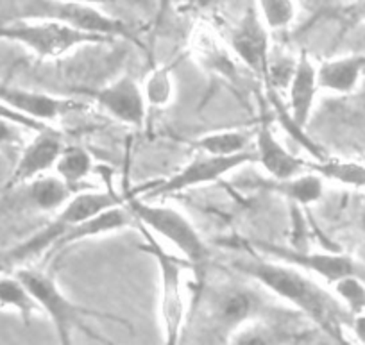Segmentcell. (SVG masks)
I'll return each instance as SVG.
<instances>
[{
    "label": "cell",
    "mask_w": 365,
    "mask_h": 345,
    "mask_svg": "<svg viewBox=\"0 0 365 345\" xmlns=\"http://www.w3.org/2000/svg\"><path fill=\"white\" fill-rule=\"evenodd\" d=\"M149 108H165L174 97V76L170 65L154 66L142 84Z\"/></svg>",
    "instance_id": "23"
},
{
    "label": "cell",
    "mask_w": 365,
    "mask_h": 345,
    "mask_svg": "<svg viewBox=\"0 0 365 345\" xmlns=\"http://www.w3.org/2000/svg\"><path fill=\"white\" fill-rule=\"evenodd\" d=\"M0 101H4L13 111L41 125H52L59 118L83 108L77 98L59 97L45 91L0 83Z\"/></svg>",
    "instance_id": "13"
},
{
    "label": "cell",
    "mask_w": 365,
    "mask_h": 345,
    "mask_svg": "<svg viewBox=\"0 0 365 345\" xmlns=\"http://www.w3.org/2000/svg\"><path fill=\"white\" fill-rule=\"evenodd\" d=\"M0 118H9V120H15V122H19L20 125H24V128H27V129H29L31 133H34V131H40L41 128H45V125L38 124V122H33V120H29V118L22 117V115H19V113H16V111H13V109L9 108V105L6 104L4 101H0Z\"/></svg>",
    "instance_id": "29"
},
{
    "label": "cell",
    "mask_w": 365,
    "mask_h": 345,
    "mask_svg": "<svg viewBox=\"0 0 365 345\" xmlns=\"http://www.w3.org/2000/svg\"><path fill=\"white\" fill-rule=\"evenodd\" d=\"M349 329L353 331L358 341L365 344V311L353 315V319H351V324H349Z\"/></svg>",
    "instance_id": "30"
},
{
    "label": "cell",
    "mask_w": 365,
    "mask_h": 345,
    "mask_svg": "<svg viewBox=\"0 0 365 345\" xmlns=\"http://www.w3.org/2000/svg\"><path fill=\"white\" fill-rule=\"evenodd\" d=\"M125 207L135 218L136 225L149 229L154 237L167 240L182 258L190 263L192 270L201 276L212 265V249L197 231L194 222L175 207L153 202L145 197L135 195L131 188L120 193ZM135 225V227H136Z\"/></svg>",
    "instance_id": "4"
},
{
    "label": "cell",
    "mask_w": 365,
    "mask_h": 345,
    "mask_svg": "<svg viewBox=\"0 0 365 345\" xmlns=\"http://www.w3.org/2000/svg\"><path fill=\"white\" fill-rule=\"evenodd\" d=\"M252 150H255L256 163L262 165L269 177H292V175L303 174L308 170L307 160L290 153L278 138L265 104H263V98L262 117L252 131Z\"/></svg>",
    "instance_id": "14"
},
{
    "label": "cell",
    "mask_w": 365,
    "mask_h": 345,
    "mask_svg": "<svg viewBox=\"0 0 365 345\" xmlns=\"http://www.w3.org/2000/svg\"><path fill=\"white\" fill-rule=\"evenodd\" d=\"M317 68L321 90L340 95L353 93L360 81L365 77V54H351L328 59V61L321 63Z\"/></svg>",
    "instance_id": "17"
},
{
    "label": "cell",
    "mask_w": 365,
    "mask_h": 345,
    "mask_svg": "<svg viewBox=\"0 0 365 345\" xmlns=\"http://www.w3.org/2000/svg\"><path fill=\"white\" fill-rule=\"evenodd\" d=\"M181 8L194 15H208V13L215 11L222 0H178Z\"/></svg>",
    "instance_id": "27"
},
{
    "label": "cell",
    "mask_w": 365,
    "mask_h": 345,
    "mask_svg": "<svg viewBox=\"0 0 365 345\" xmlns=\"http://www.w3.org/2000/svg\"><path fill=\"white\" fill-rule=\"evenodd\" d=\"M231 269L249 277L274 297L289 302L299 315L307 316L326 336L335 341H346V327H349V309L333 292L326 290L310 274L279 259L256 252L235 259Z\"/></svg>",
    "instance_id": "2"
},
{
    "label": "cell",
    "mask_w": 365,
    "mask_h": 345,
    "mask_svg": "<svg viewBox=\"0 0 365 345\" xmlns=\"http://www.w3.org/2000/svg\"><path fill=\"white\" fill-rule=\"evenodd\" d=\"M256 190L274 193L289 200L294 206H312L324 195V179L315 172L307 170L292 177H256L252 181Z\"/></svg>",
    "instance_id": "16"
},
{
    "label": "cell",
    "mask_w": 365,
    "mask_h": 345,
    "mask_svg": "<svg viewBox=\"0 0 365 345\" xmlns=\"http://www.w3.org/2000/svg\"><path fill=\"white\" fill-rule=\"evenodd\" d=\"M270 31H283L296 20L297 6L294 0H252Z\"/></svg>",
    "instance_id": "24"
},
{
    "label": "cell",
    "mask_w": 365,
    "mask_h": 345,
    "mask_svg": "<svg viewBox=\"0 0 365 345\" xmlns=\"http://www.w3.org/2000/svg\"><path fill=\"white\" fill-rule=\"evenodd\" d=\"M251 249L269 256V258L297 267L303 272L319 277L328 284H335L344 277H360L365 281L364 267L354 262V258L342 254V252L301 251V249H289L278 244H267V242L251 244Z\"/></svg>",
    "instance_id": "9"
},
{
    "label": "cell",
    "mask_w": 365,
    "mask_h": 345,
    "mask_svg": "<svg viewBox=\"0 0 365 345\" xmlns=\"http://www.w3.org/2000/svg\"><path fill=\"white\" fill-rule=\"evenodd\" d=\"M308 170L321 175L324 181L339 182L353 188H365V165L358 161L335 160V158H321V160L307 161Z\"/></svg>",
    "instance_id": "21"
},
{
    "label": "cell",
    "mask_w": 365,
    "mask_h": 345,
    "mask_svg": "<svg viewBox=\"0 0 365 345\" xmlns=\"http://www.w3.org/2000/svg\"><path fill=\"white\" fill-rule=\"evenodd\" d=\"M63 147H65V138L54 125H45L40 131H34L33 138L24 143L20 149L4 190L26 185V182L43 177L48 172L54 170V165Z\"/></svg>",
    "instance_id": "12"
},
{
    "label": "cell",
    "mask_w": 365,
    "mask_h": 345,
    "mask_svg": "<svg viewBox=\"0 0 365 345\" xmlns=\"http://www.w3.org/2000/svg\"><path fill=\"white\" fill-rule=\"evenodd\" d=\"M15 274L22 279L27 290L31 292L34 302L38 304V309L48 316L61 344H72L76 331H83L90 336L99 338V334L91 333L90 327H88V319H96L97 316V319H104L108 322L124 324V326L128 324V320L120 319L113 313L110 315V313L97 311V309H90L86 306L77 304L76 301H72L65 294V290L59 287L58 281L51 274L43 272V270L22 265L16 267Z\"/></svg>",
    "instance_id": "5"
},
{
    "label": "cell",
    "mask_w": 365,
    "mask_h": 345,
    "mask_svg": "<svg viewBox=\"0 0 365 345\" xmlns=\"http://www.w3.org/2000/svg\"><path fill=\"white\" fill-rule=\"evenodd\" d=\"M360 227H361V231L365 233V207H364V211H361V215H360Z\"/></svg>",
    "instance_id": "32"
},
{
    "label": "cell",
    "mask_w": 365,
    "mask_h": 345,
    "mask_svg": "<svg viewBox=\"0 0 365 345\" xmlns=\"http://www.w3.org/2000/svg\"><path fill=\"white\" fill-rule=\"evenodd\" d=\"M235 272L212 279L208 269L197 276L181 341L187 344H233L235 336L249 324L269 316L262 287Z\"/></svg>",
    "instance_id": "1"
},
{
    "label": "cell",
    "mask_w": 365,
    "mask_h": 345,
    "mask_svg": "<svg viewBox=\"0 0 365 345\" xmlns=\"http://www.w3.org/2000/svg\"><path fill=\"white\" fill-rule=\"evenodd\" d=\"M117 204H122V195L115 193L113 190H81L73 193L59 210L54 211V217L43 227L9 249L2 256V263L16 269L27 265L34 258L56 252L73 225Z\"/></svg>",
    "instance_id": "3"
},
{
    "label": "cell",
    "mask_w": 365,
    "mask_h": 345,
    "mask_svg": "<svg viewBox=\"0 0 365 345\" xmlns=\"http://www.w3.org/2000/svg\"><path fill=\"white\" fill-rule=\"evenodd\" d=\"M96 168L93 156L81 145H66L63 147L58 161L54 165V174L72 190L73 193L84 190V182L90 177Z\"/></svg>",
    "instance_id": "20"
},
{
    "label": "cell",
    "mask_w": 365,
    "mask_h": 345,
    "mask_svg": "<svg viewBox=\"0 0 365 345\" xmlns=\"http://www.w3.org/2000/svg\"><path fill=\"white\" fill-rule=\"evenodd\" d=\"M143 235V251L149 252L158 267L160 281V326L165 344H179L182 327L187 320V301H185V269L190 263L185 258H178L161 245L158 237L149 229L136 225ZM192 269V267H190Z\"/></svg>",
    "instance_id": "7"
},
{
    "label": "cell",
    "mask_w": 365,
    "mask_h": 345,
    "mask_svg": "<svg viewBox=\"0 0 365 345\" xmlns=\"http://www.w3.org/2000/svg\"><path fill=\"white\" fill-rule=\"evenodd\" d=\"M79 2H88V4H103V2H106V0H79Z\"/></svg>",
    "instance_id": "33"
},
{
    "label": "cell",
    "mask_w": 365,
    "mask_h": 345,
    "mask_svg": "<svg viewBox=\"0 0 365 345\" xmlns=\"http://www.w3.org/2000/svg\"><path fill=\"white\" fill-rule=\"evenodd\" d=\"M227 43H230L235 58H238V61L245 68H249L259 79L265 81L272 41H270L269 26L262 19L255 2L249 4V8L240 16L237 26L230 31Z\"/></svg>",
    "instance_id": "10"
},
{
    "label": "cell",
    "mask_w": 365,
    "mask_h": 345,
    "mask_svg": "<svg viewBox=\"0 0 365 345\" xmlns=\"http://www.w3.org/2000/svg\"><path fill=\"white\" fill-rule=\"evenodd\" d=\"M342 22L346 26L365 22V0H353L349 6L342 9Z\"/></svg>",
    "instance_id": "28"
},
{
    "label": "cell",
    "mask_w": 365,
    "mask_h": 345,
    "mask_svg": "<svg viewBox=\"0 0 365 345\" xmlns=\"http://www.w3.org/2000/svg\"><path fill=\"white\" fill-rule=\"evenodd\" d=\"M0 41L26 47L40 61H54L81 47L110 43L111 40L58 20L0 16Z\"/></svg>",
    "instance_id": "6"
},
{
    "label": "cell",
    "mask_w": 365,
    "mask_h": 345,
    "mask_svg": "<svg viewBox=\"0 0 365 345\" xmlns=\"http://www.w3.org/2000/svg\"><path fill=\"white\" fill-rule=\"evenodd\" d=\"M333 287V294L340 299L344 306L351 311V315L365 311V281L360 277H344L336 281Z\"/></svg>",
    "instance_id": "25"
},
{
    "label": "cell",
    "mask_w": 365,
    "mask_h": 345,
    "mask_svg": "<svg viewBox=\"0 0 365 345\" xmlns=\"http://www.w3.org/2000/svg\"><path fill=\"white\" fill-rule=\"evenodd\" d=\"M90 95V101L113 120L129 128H143L149 104L143 95V88L135 76L122 73L111 83L97 88L93 91H84Z\"/></svg>",
    "instance_id": "11"
},
{
    "label": "cell",
    "mask_w": 365,
    "mask_h": 345,
    "mask_svg": "<svg viewBox=\"0 0 365 345\" xmlns=\"http://www.w3.org/2000/svg\"><path fill=\"white\" fill-rule=\"evenodd\" d=\"M251 163H256L255 150H247V153L237 154V156H212V154L195 153L190 161L179 167L168 177L145 182V185L131 188V192L150 200L163 199V197L219 182L226 175Z\"/></svg>",
    "instance_id": "8"
},
{
    "label": "cell",
    "mask_w": 365,
    "mask_h": 345,
    "mask_svg": "<svg viewBox=\"0 0 365 345\" xmlns=\"http://www.w3.org/2000/svg\"><path fill=\"white\" fill-rule=\"evenodd\" d=\"M192 52L202 66L212 70L217 76L226 79L237 77V68L233 59L227 54L226 45L213 34V31L210 33L208 27H199V31H195L192 38Z\"/></svg>",
    "instance_id": "18"
},
{
    "label": "cell",
    "mask_w": 365,
    "mask_h": 345,
    "mask_svg": "<svg viewBox=\"0 0 365 345\" xmlns=\"http://www.w3.org/2000/svg\"><path fill=\"white\" fill-rule=\"evenodd\" d=\"M289 115L292 120L301 128H307L314 113L315 101L321 91L319 83V68L314 65L312 58L307 51H301L297 56L296 68L289 81Z\"/></svg>",
    "instance_id": "15"
},
{
    "label": "cell",
    "mask_w": 365,
    "mask_h": 345,
    "mask_svg": "<svg viewBox=\"0 0 365 345\" xmlns=\"http://www.w3.org/2000/svg\"><path fill=\"white\" fill-rule=\"evenodd\" d=\"M178 4V0H158V11H156V29H160L161 26L167 20L168 13L172 11V8Z\"/></svg>",
    "instance_id": "31"
},
{
    "label": "cell",
    "mask_w": 365,
    "mask_h": 345,
    "mask_svg": "<svg viewBox=\"0 0 365 345\" xmlns=\"http://www.w3.org/2000/svg\"><path fill=\"white\" fill-rule=\"evenodd\" d=\"M195 153L212 154V156H237L252 150V131L245 129H220L197 136L190 142Z\"/></svg>",
    "instance_id": "19"
},
{
    "label": "cell",
    "mask_w": 365,
    "mask_h": 345,
    "mask_svg": "<svg viewBox=\"0 0 365 345\" xmlns=\"http://www.w3.org/2000/svg\"><path fill=\"white\" fill-rule=\"evenodd\" d=\"M0 308L15 311L24 322H29L38 309L33 295L15 272L0 276Z\"/></svg>",
    "instance_id": "22"
},
{
    "label": "cell",
    "mask_w": 365,
    "mask_h": 345,
    "mask_svg": "<svg viewBox=\"0 0 365 345\" xmlns=\"http://www.w3.org/2000/svg\"><path fill=\"white\" fill-rule=\"evenodd\" d=\"M24 131H29V129L9 118H0V150L22 149Z\"/></svg>",
    "instance_id": "26"
}]
</instances>
